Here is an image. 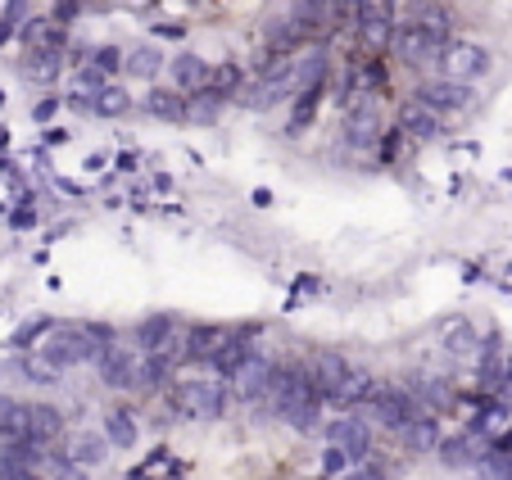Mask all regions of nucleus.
Returning a JSON list of instances; mask_svg holds the SVG:
<instances>
[{"instance_id": "f257e3e1", "label": "nucleus", "mask_w": 512, "mask_h": 480, "mask_svg": "<svg viewBox=\"0 0 512 480\" xmlns=\"http://www.w3.org/2000/svg\"><path fill=\"white\" fill-rule=\"evenodd\" d=\"M304 372H309V381H313V390H318L322 404L363 408V399L372 394L368 372H363L358 363H349V358H340V354H313L309 363H304Z\"/></svg>"}, {"instance_id": "f03ea898", "label": "nucleus", "mask_w": 512, "mask_h": 480, "mask_svg": "<svg viewBox=\"0 0 512 480\" xmlns=\"http://www.w3.org/2000/svg\"><path fill=\"white\" fill-rule=\"evenodd\" d=\"M263 408H268L272 417H281V422H290V426H313V417H318L322 399H318V390H313V381H309V372H304V363H295V367H290V363H277Z\"/></svg>"}, {"instance_id": "7ed1b4c3", "label": "nucleus", "mask_w": 512, "mask_h": 480, "mask_svg": "<svg viewBox=\"0 0 512 480\" xmlns=\"http://www.w3.org/2000/svg\"><path fill=\"white\" fill-rule=\"evenodd\" d=\"M449 50V14L445 10H413L408 19H399L395 28V55L404 64H435Z\"/></svg>"}, {"instance_id": "20e7f679", "label": "nucleus", "mask_w": 512, "mask_h": 480, "mask_svg": "<svg viewBox=\"0 0 512 480\" xmlns=\"http://www.w3.org/2000/svg\"><path fill=\"white\" fill-rule=\"evenodd\" d=\"M114 331L105 327H87V322H78V327H55L46 340H41V363H50L55 372H64V367H82V363H100V354H105L109 345H114Z\"/></svg>"}, {"instance_id": "39448f33", "label": "nucleus", "mask_w": 512, "mask_h": 480, "mask_svg": "<svg viewBox=\"0 0 512 480\" xmlns=\"http://www.w3.org/2000/svg\"><path fill=\"white\" fill-rule=\"evenodd\" d=\"M227 399H232V385H227L218 372H186L173 381V408L182 417H195V422L223 417Z\"/></svg>"}, {"instance_id": "423d86ee", "label": "nucleus", "mask_w": 512, "mask_h": 480, "mask_svg": "<svg viewBox=\"0 0 512 480\" xmlns=\"http://www.w3.org/2000/svg\"><path fill=\"white\" fill-rule=\"evenodd\" d=\"M485 73H490V50L476 41H449V50L435 59V82H445V87L472 91V82H481Z\"/></svg>"}, {"instance_id": "0eeeda50", "label": "nucleus", "mask_w": 512, "mask_h": 480, "mask_svg": "<svg viewBox=\"0 0 512 480\" xmlns=\"http://www.w3.org/2000/svg\"><path fill=\"white\" fill-rule=\"evenodd\" d=\"M363 413H368V422H377V426H386V431H404L413 417H422L417 413V399L408 390H399V385H372V394L363 399Z\"/></svg>"}, {"instance_id": "6e6552de", "label": "nucleus", "mask_w": 512, "mask_h": 480, "mask_svg": "<svg viewBox=\"0 0 512 480\" xmlns=\"http://www.w3.org/2000/svg\"><path fill=\"white\" fill-rule=\"evenodd\" d=\"M100 376H105V385H114V390H132V385H141V367H145V349L136 345V340H114V345L100 354Z\"/></svg>"}, {"instance_id": "1a4fd4ad", "label": "nucleus", "mask_w": 512, "mask_h": 480, "mask_svg": "<svg viewBox=\"0 0 512 480\" xmlns=\"http://www.w3.org/2000/svg\"><path fill=\"white\" fill-rule=\"evenodd\" d=\"M272 372H277L272 358L250 354L232 376H227V385H232V394L241 404H263V399H268V385H272Z\"/></svg>"}, {"instance_id": "9d476101", "label": "nucleus", "mask_w": 512, "mask_h": 480, "mask_svg": "<svg viewBox=\"0 0 512 480\" xmlns=\"http://www.w3.org/2000/svg\"><path fill=\"white\" fill-rule=\"evenodd\" d=\"M213 73H218V68H213L209 59H200V55H177L173 64H168V82H173V91L177 96H191V100L209 96Z\"/></svg>"}, {"instance_id": "9b49d317", "label": "nucleus", "mask_w": 512, "mask_h": 480, "mask_svg": "<svg viewBox=\"0 0 512 480\" xmlns=\"http://www.w3.org/2000/svg\"><path fill=\"white\" fill-rule=\"evenodd\" d=\"M327 444L340 449L358 467V462H368V453H372V431H368V422H358V417H340V422L327 426Z\"/></svg>"}, {"instance_id": "f8f14e48", "label": "nucleus", "mask_w": 512, "mask_h": 480, "mask_svg": "<svg viewBox=\"0 0 512 480\" xmlns=\"http://www.w3.org/2000/svg\"><path fill=\"white\" fill-rule=\"evenodd\" d=\"M422 100L426 109H431L435 118H440V127L445 123H454L458 114H467V109H472V91H463V87H445V82H426L422 87Z\"/></svg>"}, {"instance_id": "ddd939ff", "label": "nucleus", "mask_w": 512, "mask_h": 480, "mask_svg": "<svg viewBox=\"0 0 512 480\" xmlns=\"http://www.w3.org/2000/svg\"><path fill=\"white\" fill-rule=\"evenodd\" d=\"M354 23H358V41H363V46H386V41H395V5H358Z\"/></svg>"}, {"instance_id": "4468645a", "label": "nucleus", "mask_w": 512, "mask_h": 480, "mask_svg": "<svg viewBox=\"0 0 512 480\" xmlns=\"http://www.w3.org/2000/svg\"><path fill=\"white\" fill-rule=\"evenodd\" d=\"M64 458L78 462L82 471L96 467V462H105V458H109L105 431H73V435H64Z\"/></svg>"}, {"instance_id": "2eb2a0df", "label": "nucleus", "mask_w": 512, "mask_h": 480, "mask_svg": "<svg viewBox=\"0 0 512 480\" xmlns=\"http://www.w3.org/2000/svg\"><path fill=\"white\" fill-rule=\"evenodd\" d=\"M0 440L32 444V404H19V399H5V394H0Z\"/></svg>"}, {"instance_id": "dca6fc26", "label": "nucleus", "mask_w": 512, "mask_h": 480, "mask_svg": "<svg viewBox=\"0 0 512 480\" xmlns=\"http://www.w3.org/2000/svg\"><path fill=\"white\" fill-rule=\"evenodd\" d=\"M377 127H381V114H377V100H363V105H349V141H363L372 145L377 141Z\"/></svg>"}, {"instance_id": "f3484780", "label": "nucleus", "mask_w": 512, "mask_h": 480, "mask_svg": "<svg viewBox=\"0 0 512 480\" xmlns=\"http://www.w3.org/2000/svg\"><path fill=\"white\" fill-rule=\"evenodd\" d=\"M399 444H404V449H413V453L435 449V444H440V426H435V417H413V422L399 431Z\"/></svg>"}, {"instance_id": "a211bd4d", "label": "nucleus", "mask_w": 512, "mask_h": 480, "mask_svg": "<svg viewBox=\"0 0 512 480\" xmlns=\"http://www.w3.org/2000/svg\"><path fill=\"white\" fill-rule=\"evenodd\" d=\"M105 440H109V449H127V444H136V417L127 413V408H109L105 413Z\"/></svg>"}, {"instance_id": "6ab92c4d", "label": "nucleus", "mask_w": 512, "mask_h": 480, "mask_svg": "<svg viewBox=\"0 0 512 480\" xmlns=\"http://www.w3.org/2000/svg\"><path fill=\"white\" fill-rule=\"evenodd\" d=\"M82 109H91V114H105V118H118V114H127V91L123 87H105V91H96L91 100H78Z\"/></svg>"}, {"instance_id": "aec40b11", "label": "nucleus", "mask_w": 512, "mask_h": 480, "mask_svg": "<svg viewBox=\"0 0 512 480\" xmlns=\"http://www.w3.org/2000/svg\"><path fill=\"white\" fill-rule=\"evenodd\" d=\"M145 109L155 118H191L186 114V96H177V91H150V96H145Z\"/></svg>"}, {"instance_id": "412c9836", "label": "nucleus", "mask_w": 512, "mask_h": 480, "mask_svg": "<svg viewBox=\"0 0 512 480\" xmlns=\"http://www.w3.org/2000/svg\"><path fill=\"white\" fill-rule=\"evenodd\" d=\"M476 476H481V480H512V453L503 449V444H494V449L481 458Z\"/></svg>"}, {"instance_id": "4be33fe9", "label": "nucleus", "mask_w": 512, "mask_h": 480, "mask_svg": "<svg viewBox=\"0 0 512 480\" xmlns=\"http://www.w3.org/2000/svg\"><path fill=\"white\" fill-rule=\"evenodd\" d=\"M508 426H512V408H508V399H499V404L490 408V413L481 417V426H476V431L485 435V440H499V435H508Z\"/></svg>"}, {"instance_id": "5701e85b", "label": "nucleus", "mask_w": 512, "mask_h": 480, "mask_svg": "<svg viewBox=\"0 0 512 480\" xmlns=\"http://www.w3.org/2000/svg\"><path fill=\"white\" fill-rule=\"evenodd\" d=\"M159 68H164V55H159L155 46H136L132 55H127V73L132 77H155Z\"/></svg>"}, {"instance_id": "b1692460", "label": "nucleus", "mask_w": 512, "mask_h": 480, "mask_svg": "<svg viewBox=\"0 0 512 480\" xmlns=\"http://www.w3.org/2000/svg\"><path fill=\"white\" fill-rule=\"evenodd\" d=\"M349 480H386V467H381V462H358V467L349 471Z\"/></svg>"}, {"instance_id": "393cba45", "label": "nucleus", "mask_w": 512, "mask_h": 480, "mask_svg": "<svg viewBox=\"0 0 512 480\" xmlns=\"http://www.w3.org/2000/svg\"><path fill=\"white\" fill-rule=\"evenodd\" d=\"M345 453H340V449H331V444H327V453H322V476H340V467H345Z\"/></svg>"}]
</instances>
